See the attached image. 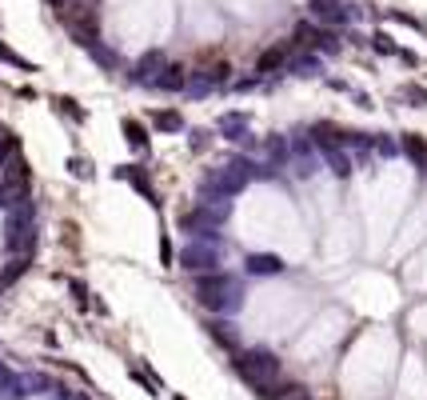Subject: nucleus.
Here are the masks:
<instances>
[{"mask_svg": "<svg viewBox=\"0 0 427 400\" xmlns=\"http://www.w3.org/2000/svg\"><path fill=\"white\" fill-rule=\"evenodd\" d=\"M68 173H72L76 180H92V176H96V168H92V161H88V156H68Z\"/></svg>", "mask_w": 427, "mask_h": 400, "instance_id": "nucleus-23", "label": "nucleus"}, {"mask_svg": "<svg viewBox=\"0 0 427 400\" xmlns=\"http://www.w3.org/2000/svg\"><path fill=\"white\" fill-rule=\"evenodd\" d=\"M283 73H288V76H304V80H307V76H319V73H324V56H319V52H295Z\"/></svg>", "mask_w": 427, "mask_h": 400, "instance_id": "nucleus-11", "label": "nucleus"}, {"mask_svg": "<svg viewBox=\"0 0 427 400\" xmlns=\"http://www.w3.org/2000/svg\"><path fill=\"white\" fill-rule=\"evenodd\" d=\"M120 132H124V140H128L136 152H148V128L140 125L136 116H124V120H120Z\"/></svg>", "mask_w": 427, "mask_h": 400, "instance_id": "nucleus-17", "label": "nucleus"}, {"mask_svg": "<svg viewBox=\"0 0 427 400\" xmlns=\"http://www.w3.org/2000/svg\"><path fill=\"white\" fill-rule=\"evenodd\" d=\"M28 256H16V261H8V268H4V273H0V280H4V285H13V280H20V276L28 273Z\"/></svg>", "mask_w": 427, "mask_h": 400, "instance_id": "nucleus-25", "label": "nucleus"}, {"mask_svg": "<svg viewBox=\"0 0 427 400\" xmlns=\"http://www.w3.org/2000/svg\"><path fill=\"white\" fill-rule=\"evenodd\" d=\"M319 161H324V168H328L331 176H340V180H348V176L355 173V156L343 144H331V149H319Z\"/></svg>", "mask_w": 427, "mask_h": 400, "instance_id": "nucleus-7", "label": "nucleus"}, {"mask_svg": "<svg viewBox=\"0 0 427 400\" xmlns=\"http://www.w3.org/2000/svg\"><path fill=\"white\" fill-rule=\"evenodd\" d=\"M319 152H312V156H292V164H288V168H292L295 176H300V180H312V176L319 173Z\"/></svg>", "mask_w": 427, "mask_h": 400, "instance_id": "nucleus-19", "label": "nucleus"}, {"mask_svg": "<svg viewBox=\"0 0 427 400\" xmlns=\"http://www.w3.org/2000/svg\"><path fill=\"white\" fill-rule=\"evenodd\" d=\"M116 180H128L136 196H144L152 208H160V192H156V185H152V176H148L144 168H136V164H120V168H116Z\"/></svg>", "mask_w": 427, "mask_h": 400, "instance_id": "nucleus-5", "label": "nucleus"}, {"mask_svg": "<svg viewBox=\"0 0 427 400\" xmlns=\"http://www.w3.org/2000/svg\"><path fill=\"white\" fill-rule=\"evenodd\" d=\"M232 368L240 373V380H248L252 388L264 385V380H280L283 376V361L272 349H240V352H232Z\"/></svg>", "mask_w": 427, "mask_h": 400, "instance_id": "nucleus-2", "label": "nucleus"}, {"mask_svg": "<svg viewBox=\"0 0 427 400\" xmlns=\"http://www.w3.org/2000/svg\"><path fill=\"white\" fill-rule=\"evenodd\" d=\"M92 61L100 64V68H116V64H120V56H116V49H104V44H92Z\"/></svg>", "mask_w": 427, "mask_h": 400, "instance_id": "nucleus-27", "label": "nucleus"}, {"mask_svg": "<svg viewBox=\"0 0 427 400\" xmlns=\"http://www.w3.org/2000/svg\"><path fill=\"white\" fill-rule=\"evenodd\" d=\"M56 113H60L64 120H72V125H84V120H88V113L76 104L72 96H56Z\"/></svg>", "mask_w": 427, "mask_h": 400, "instance_id": "nucleus-20", "label": "nucleus"}, {"mask_svg": "<svg viewBox=\"0 0 427 400\" xmlns=\"http://www.w3.org/2000/svg\"><path fill=\"white\" fill-rule=\"evenodd\" d=\"M288 400H312V392H307V388H295V392H292Z\"/></svg>", "mask_w": 427, "mask_h": 400, "instance_id": "nucleus-34", "label": "nucleus"}, {"mask_svg": "<svg viewBox=\"0 0 427 400\" xmlns=\"http://www.w3.org/2000/svg\"><path fill=\"white\" fill-rule=\"evenodd\" d=\"M176 264H180L184 273H216V268H224V249L220 240H188L180 252H176Z\"/></svg>", "mask_w": 427, "mask_h": 400, "instance_id": "nucleus-3", "label": "nucleus"}, {"mask_svg": "<svg viewBox=\"0 0 427 400\" xmlns=\"http://www.w3.org/2000/svg\"><path fill=\"white\" fill-rule=\"evenodd\" d=\"M168 56H164V52L160 49H148L144 56H140V61L132 64V73H128V80H132V85H152V80H156L160 73H164V68H168Z\"/></svg>", "mask_w": 427, "mask_h": 400, "instance_id": "nucleus-6", "label": "nucleus"}, {"mask_svg": "<svg viewBox=\"0 0 427 400\" xmlns=\"http://www.w3.org/2000/svg\"><path fill=\"white\" fill-rule=\"evenodd\" d=\"M288 264H283V256H276V252H248L244 261V273L248 276H280Z\"/></svg>", "mask_w": 427, "mask_h": 400, "instance_id": "nucleus-9", "label": "nucleus"}, {"mask_svg": "<svg viewBox=\"0 0 427 400\" xmlns=\"http://www.w3.org/2000/svg\"><path fill=\"white\" fill-rule=\"evenodd\" d=\"M160 264H164V268H176V252H172V237L168 232L160 237Z\"/></svg>", "mask_w": 427, "mask_h": 400, "instance_id": "nucleus-31", "label": "nucleus"}, {"mask_svg": "<svg viewBox=\"0 0 427 400\" xmlns=\"http://www.w3.org/2000/svg\"><path fill=\"white\" fill-rule=\"evenodd\" d=\"M340 49H343L340 32H336V28H324V25H319V28H316V40H312V52H319V56H336Z\"/></svg>", "mask_w": 427, "mask_h": 400, "instance_id": "nucleus-16", "label": "nucleus"}, {"mask_svg": "<svg viewBox=\"0 0 427 400\" xmlns=\"http://www.w3.org/2000/svg\"><path fill=\"white\" fill-rule=\"evenodd\" d=\"M192 296L200 300V308H208L212 316H232L244 308V285H240V276L224 273H200L192 276Z\"/></svg>", "mask_w": 427, "mask_h": 400, "instance_id": "nucleus-1", "label": "nucleus"}, {"mask_svg": "<svg viewBox=\"0 0 427 400\" xmlns=\"http://www.w3.org/2000/svg\"><path fill=\"white\" fill-rule=\"evenodd\" d=\"M188 149H192V152L212 149V132H208V128H192V137H188Z\"/></svg>", "mask_w": 427, "mask_h": 400, "instance_id": "nucleus-30", "label": "nucleus"}, {"mask_svg": "<svg viewBox=\"0 0 427 400\" xmlns=\"http://www.w3.org/2000/svg\"><path fill=\"white\" fill-rule=\"evenodd\" d=\"M208 337L216 340L220 349H228V352H240V328L228 320V316H216V320H208Z\"/></svg>", "mask_w": 427, "mask_h": 400, "instance_id": "nucleus-10", "label": "nucleus"}, {"mask_svg": "<svg viewBox=\"0 0 427 400\" xmlns=\"http://www.w3.org/2000/svg\"><path fill=\"white\" fill-rule=\"evenodd\" d=\"M216 132H220L224 140H232V144H248V140H252V132H248V113H224L220 120H216Z\"/></svg>", "mask_w": 427, "mask_h": 400, "instance_id": "nucleus-8", "label": "nucleus"}, {"mask_svg": "<svg viewBox=\"0 0 427 400\" xmlns=\"http://www.w3.org/2000/svg\"><path fill=\"white\" fill-rule=\"evenodd\" d=\"M400 96L407 100V104H415V108H427V88H423V85H415V80L400 88Z\"/></svg>", "mask_w": 427, "mask_h": 400, "instance_id": "nucleus-24", "label": "nucleus"}, {"mask_svg": "<svg viewBox=\"0 0 427 400\" xmlns=\"http://www.w3.org/2000/svg\"><path fill=\"white\" fill-rule=\"evenodd\" d=\"M264 156H268L272 168H288V164H292V140L288 137H268L264 140Z\"/></svg>", "mask_w": 427, "mask_h": 400, "instance_id": "nucleus-13", "label": "nucleus"}, {"mask_svg": "<svg viewBox=\"0 0 427 400\" xmlns=\"http://www.w3.org/2000/svg\"><path fill=\"white\" fill-rule=\"evenodd\" d=\"M400 152L415 164V168H427V140H423V137H415V132H403V137H400Z\"/></svg>", "mask_w": 427, "mask_h": 400, "instance_id": "nucleus-14", "label": "nucleus"}, {"mask_svg": "<svg viewBox=\"0 0 427 400\" xmlns=\"http://www.w3.org/2000/svg\"><path fill=\"white\" fill-rule=\"evenodd\" d=\"M355 96V104H359V108H371V96H367V92H352Z\"/></svg>", "mask_w": 427, "mask_h": 400, "instance_id": "nucleus-33", "label": "nucleus"}, {"mask_svg": "<svg viewBox=\"0 0 427 400\" xmlns=\"http://www.w3.org/2000/svg\"><path fill=\"white\" fill-rule=\"evenodd\" d=\"M295 388H300V385H288V380L280 376V380H264V385H256V396L260 400H288Z\"/></svg>", "mask_w": 427, "mask_h": 400, "instance_id": "nucleus-18", "label": "nucleus"}, {"mask_svg": "<svg viewBox=\"0 0 427 400\" xmlns=\"http://www.w3.org/2000/svg\"><path fill=\"white\" fill-rule=\"evenodd\" d=\"M0 61H4V64H13V68H20V73H37V64L25 61V56H20L16 49H8L4 40H0Z\"/></svg>", "mask_w": 427, "mask_h": 400, "instance_id": "nucleus-21", "label": "nucleus"}, {"mask_svg": "<svg viewBox=\"0 0 427 400\" xmlns=\"http://www.w3.org/2000/svg\"><path fill=\"white\" fill-rule=\"evenodd\" d=\"M72 400H92V396H72Z\"/></svg>", "mask_w": 427, "mask_h": 400, "instance_id": "nucleus-35", "label": "nucleus"}, {"mask_svg": "<svg viewBox=\"0 0 427 400\" xmlns=\"http://www.w3.org/2000/svg\"><path fill=\"white\" fill-rule=\"evenodd\" d=\"M172 400H184V396H172Z\"/></svg>", "mask_w": 427, "mask_h": 400, "instance_id": "nucleus-37", "label": "nucleus"}, {"mask_svg": "<svg viewBox=\"0 0 427 400\" xmlns=\"http://www.w3.org/2000/svg\"><path fill=\"white\" fill-rule=\"evenodd\" d=\"M367 44L379 52V56H400V44L388 37V32H376V37H367Z\"/></svg>", "mask_w": 427, "mask_h": 400, "instance_id": "nucleus-22", "label": "nucleus"}, {"mask_svg": "<svg viewBox=\"0 0 427 400\" xmlns=\"http://www.w3.org/2000/svg\"><path fill=\"white\" fill-rule=\"evenodd\" d=\"M152 88H160V92H188V68H184V64H168V68L152 80Z\"/></svg>", "mask_w": 427, "mask_h": 400, "instance_id": "nucleus-12", "label": "nucleus"}, {"mask_svg": "<svg viewBox=\"0 0 427 400\" xmlns=\"http://www.w3.org/2000/svg\"><path fill=\"white\" fill-rule=\"evenodd\" d=\"M16 152H20V137H13V132H4V137H0V168H4V164L13 161Z\"/></svg>", "mask_w": 427, "mask_h": 400, "instance_id": "nucleus-28", "label": "nucleus"}, {"mask_svg": "<svg viewBox=\"0 0 427 400\" xmlns=\"http://www.w3.org/2000/svg\"><path fill=\"white\" fill-rule=\"evenodd\" d=\"M148 120H152L156 132H184V116L176 113V108H152Z\"/></svg>", "mask_w": 427, "mask_h": 400, "instance_id": "nucleus-15", "label": "nucleus"}, {"mask_svg": "<svg viewBox=\"0 0 427 400\" xmlns=\"http://www.w3.org/2000/svg\"><path fill=\"white\" fill-rule=\"evenodd\" d=\"M128 376H132L136 385H144L148 392H152V396H156V392H160V380H156V376H152V373H144L140 364H132V368H128Z\"/></svg>", "mask_w": 427, "mask_h": 400, "instance_id": "nucleus-29", "label": "nucleus"}, {"mask_svg": "<svg viewBox=\"0 0 427 400\" xmlns=\"http://www.w3.org/2000/svg\"><path fill=\"white\" fill-rule=\"evenodd\" d=\"M371 152L388 161V156H395V152H400V140H391V137H383V132H379V137H371Z\"/></svg>", "mask_w": 427, "mask_h": 400, "instance_id": "nucleus-26", "label": "nucleus"}, {"mask_svg": "<svg viewBox=\"0 0 427 400\" xmlns=\"http://www.w3.org/2000/svg\"><path fill=\"white\" fill-rule=\"evenodd\" d=\"M68 288H72V300H76V308L84 313V308H88V288H84V280H68Z\"/></svg>", "mask_w": 427, "mask_h": 400, "instance_id": "nucleus-32", "label": "nucleus"}, {"mask_svg": "<svg viewBox=\"0 0 427 400\" xmlns=\"http://www.w3.org/2000/svg\"><path fill=\"white\" fill-rule=\"evenodd\" d=\"M295 44L292 40H280V44H272V49H264L256 56V76H272V73H280V68H288V61L295 56Z\"/></svg>", "mask_w": 427, "mask_h": 400, "instance_id": "nucleus-4", "label": "nucleus"}, {"mask_svg": "<svg viewBox=\"0 0 427 400\" xmlns=\"http://www.w3.org/2000/svg\"><path fill=\"white\" fill-rule=\"evenodd\" d=\"M4 288H8V285H4V280H0V292H4Z\"/></svg>", "mask_w": 427, "mask_h": 400, "instance_id": "nucleus-36", "label": "nucleus"}]
</instances>
